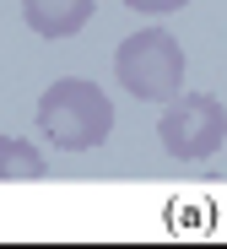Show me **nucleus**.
<instances>
[{
  "instance_id": "nucleus-1",
  "label": "nucleus",
  "mask_w": 227,
  "mask_h": 249,
  "mask_svg": "<svg viewBox=\"0 0 227 249\" xmlns=\"http://www.w3.org/2000/svg\"><path fill=\"white\" fill-rule=\"evenodd\" d=\"M38 130L65 152H98L114 136V103L98 81L87 76H60L38 98Z\"/></svg>"
},
{
  "instance_id": "nucleus-2",
  "label": "nucleus",
  "mask_w": 227,
  "mask_h": 249,
  "mask_svg": "<svg viewBox=\"0 0 227 249\" xmlns=\"http://www.w3.org/2000/svg\"><path fill=\"white\" fill-rule=\"evenodd\" d=\"M114 76H119V87L135 92L141 103H173L178 87H184V49H178L173 33L141 27V33H130L119 44Z\"/></svg>"
},
{
  "instance_id": "nucleus-3",
  "label": "nucleus",
  "mask_w": 227,
  "mask_h": 249,
  "mask_svg": "<svg viewBox=\"0 0 227 249\" xmlns=\"http://www.w3.org/2000/svg\"><path fill=\"white\" fill-rule=\"evenodd\" d=\"M157 136H162V152L178 157V162H206L222 152L227 141V108L211 98V92H178L162 119H157Z\"/></svg>"
},
{
  "instance_id": "nucleus-4",
  "label": "nucleus",
  "mask_w": 227,
  "mask_h": 249,
  "mask_svg": "<svg viewBox=\"0 0 227 249\" xmlns=\"http://www.w3.org/2000/svg\"><path fill=\"white\" fill-rule=\"evenodd\" d=\"M22 22L38 38H70L92 22V0H22Z\"/></svg>"
},
{
  "instance_id": "nucleus-5",
  "label": "nucleus",
  "mask_w": 227,
  "mask_h": 249,
  "mask_svg": "<svg viewBox=\"0 0 227 249\" xmlns=\"http://www.w3.org/2000/svg\"><path fill=\"white\" fill-rule=\"evenodd\" d=\"M49 174V162H43V152L22 136H0V184H33Z\"/></svg>"
},
{
  "instance_id": "nucleus-6",
  "label": "nucleus",
  "mask_w": 227,
  "mask_h": 249,
  "mask_svg": "<svg viewBox=\"0 0 227 249\" xmlns=\"http://www.w3.org/2000/svg\"><path fill=\"white\" fill-rule=\"evenodd\" d=\"M130 11H141V17H168V11H184L190 0H124Z\"/></svg>"
}]
</instances>
